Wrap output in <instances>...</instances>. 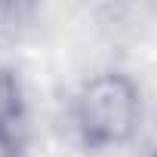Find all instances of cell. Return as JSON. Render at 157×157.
<instances>
[{
    "label": "cell",
    "instance_id": "obj_2",
    "mask_svg": "<svg viewBox=\"0 0 157 157\" xmlns=\"http://www.w3.org/2000/svg\"><path fill=\"white\" fill-rule=\"evenodd\" d=\"M25 136V105L22 90L10 68L0 65V148L16 151Z\"/></svg>",
    "mask_w": 157,
    "mask_h": 157
},
{
    "label": "cell",
    "instance_id": "obj_1",
    "mask_svg": "<svg viewBox=\"0 0 157 157\" xmlns=\"http://www.w3.org/2000/svg\"><path fill=\"white\" fill-rule=\"evenodd\" d=\"M142 120L139 86L120 71L96 74L74 102V123L86 148H117L129 142Z\"/></svg>",
    "mask_w": 157,
    "mask_h": 157
}]
</instances>
